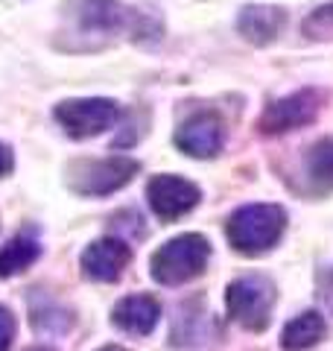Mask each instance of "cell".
<instances>
[{
    "label": "cell",
    "instance_id": "cell-17",
    "mask_svg": "<svg viewBox=\"0 0 333 351\" xmlns=\"http://www.w3.org/2000/svg\"><path fill=\"white\" fill-rule=\"evenodd\" d=\"M15 331H18V322L9 307L0 304V351H9V346H12L15 339Z\"/></svg>",
    "mask_w": 333,
    "mask_h": 351
},
{
    "label": "cell",
    "instance_id": "cell-14",
    "mask_svg": "<svg viewBox=\"0 0 333 351\" xmlns=\"http://www.w3.org/2000/svg\"><path fill=\"white\" fill-rule=\"evenodd\" d=\"M304 176L313 184V191L319 193H330L333 191V135H325L313 141L304 149Z\"/></svg>",
    "mask_w": 333,
    "mask_h": 351
},
{
    "label": "cell",
    "instance_id": "cell-20",
    "mask_svg": "<svg viewBox=\"0 0 333 351\" xmlns=\"http://www.w3.org/2000/svg\"><path fill=\"white\" fill-rule=\"evenodd\" d=\"M97 351H126L123 346H103V348H97Z\"/></svg>",
    "mask_w": 333,
    "mask_h": 351
},
{
    "label": "cell",
    "instance_id": "cell-3",
    "mask_svg": "<svg viewBox=\"0 0 333 351\" xmlns=\"http://www.w3.org/2000/svg\"><path fill=\"white\" fill-rule=\"evenodd\" d=\"M208 261H210V240L205 234L187 232L155 249L149 261V272L164 287H179V284H187L202 276L208 269Z\"/></svg>",
    "mask_w": 333,
    "mask_h": 351
},
{
    "label": "cell",
    "instance_id": "cell-6",
    "mask_svg": "<svg viewBox=\"0 0 333 351\" xmlns=\"http://www.w3.org/2000/svg\"><path fill=\"white\" fill-rule=\"evenodd\" d=\"M120 117H123V108L108 97H73V100L56 103L53 108V120L73 141H91L103 135L111 126H117Z\"/></svg>",
    "mask_w": 333,
    "mask_h": 351
},
{
    "label": "cell",
    "instance_id": "cell-21",
    "mask_svg": "<svg viewBox=\"0 0 333 351\" xmlns=\"http://www.w3.org/2000/svg\"><path fill=\"white\" fill-rule=\"evenodd\" d=\"M27 351H53V348H44V346H32V348H27Z\"/></svg>",
    "mask_w": 333,
    "mask_h": 351
},
{
    "label": "cell",
    "instance_id": "cell-19",
    "mask_svg": "<svg viewBox=\"0 0 333 351\" xmlns=\"http://www.w3.org/2000/svg\"><path fill=\"white\" fill-rule=\"evenodd\" d=\"M325 299H328V304L333 307V269L325 276Z\"/></svg>",
    "mask_w": 333,
    "mask_h": 351
},
{
    "label": "cell",
    "instance_id": "cell-11",
    "mask_svg": "<svg viewBox=\"0 0 333 351\" xmlns=\"http://www.w3.org/2000/svg\"><path fill=\"white\" fill-rule=\"evenodd\" d=\"M286 27V9L272 3H249L237 15V32L254 47H269Z\"/></svg>",
    "mask_w": 333,
    "mask_h": 351
},
{
    "label": "cell",
    "instance_id": "cell-15",
    "mask_svg": "<svg viewBox=\"0 0 333 351\" xmlns=\"http://www.w3.org/2000/svg\"><path fill=\"white\" fill-rule=\"evenodd\" d=\"M38 258H41V243H38V237L32 234V232L15 234L6 246H0V278L21 276V272L29 269Z\"/></svg>",
    "mask_w": 333,
    "mask_h": 351
},
{
    "label": "cell",
    "instance_id": "cell-18",
    "mask_svg": "<svg viewBox=\"0 0 333 351\" xmlns=\"http://www.w3.org/2000/svg\"><path fill=\"white\" fill-rule=\"evenodd\" d=\"M12 170H15V152H12L9 144L0 141V179H6Z\"/></svg>",
    "mask_w": 333,
    "mask_h": 351
},
{
    "label": "cell",
    "instance_id": "cell-13",
    "mask_svg": "<svg viewBox=\"0 0 333 351\" xmlns=\"http://www.w3.org/2000/svg\"><path fill=\"white\" fill-rule=\"evenodd\" d=\"M328 337V322L319 311H304L298 313L295 319H290L284 325L281 334V348L284 351H307L319 346L321 339Z\"/></svg>",
    "mask_w": 333,
    "mask_h": 351
},
{
    "label": "cell",
    "instance_id": "cell-2",
    "mask_svg": "<svg viewBox=\"0 0 333 351\" xmlns=\"http://www.w3.org/2000/svg\"><path fill=\"white\" fill-rule=\"evenodd\" d=\"M286 232V211L275 202L240 205L225 223V237L234 252L258 258L272 252Z\"/></svg>",
    "mask_w": 333,
    "mask_h": 351
},
{
    "label": "cell",
    "instance_id": "cell-8",
    "mask_svg": "<svg viewBox=\"0 0 333 351\" xmlns=\"http://www.w3.org/2000/svg\"><path fill=\"white\" fill-rule=\"evenodd\" d=\"M147 202L158 219L173 223V219L190 214L193 208L202 202V191H199V184H193L190 179H184V176L158 173L147 182Z\"/></svg>",
    "mask_w": 333,
    "mask_h": 351
},
{
    "label": "cell",
    "instance_id": "cell-12",
    "mask_svg": "<svg viewBox=\"0 0 333 351\" xmlns=\"http://www.w3.org/2000/svg\"><path fill=\"white\" fill-rule=\"evenodd\" d=\"M158 316H161L158 299H152V295H147V293H135V295H126V299H120L114 304V311H111V322H114L120 331H126V334L147 337V334L155 331Z\"/></svg>",
    "mask_w": 333,
    "mask_h": 351
},
{
    "label": "cell",
    "instance_id": "cell-16",
    "mask_svg": "<svg viewBox=\"0 0 333 351\" xmlns=\"http://www.w3.org/2000/svg\"><path fill=\"white\" fill-rule=\"evenodd\" d=\"M301 32L310 41H333V0L313 9V12L301 21Z\"/></svg>",
    "mask_w": 333,
    "mask_h": 351
},
{
    "label": "cell",
    "instance_id": "cell-1",
    "mask_svg": "<svg viewBox=\"0 0 333 351\" xmlns=\"http://www.w3.org/2000/svg\"><path fill=\"white\" fill-rule=\"evenodd\" d=\"M62 12L71 36L94 38L97 47L120 36L140 44H158L164 36V21L155 9H138L123 0H64Z\"/></svg>",
    "mask_w": 333,
    "mask_h": 351
},
{
    "label": "cell",
    "instance_id": "cell-5",
    "mask_svg": "<svg viewBox=\"0 0 333 351\" xmlns=\"http://www.w3.org/2000/svg\"><path fill=\"white\" fill-rule=\"evenodd\" d=\"M225 307L228 316L246 331H266L272 322L275 307V284L263 272H246L228 284L225 290Z\"/></svg>",
    "mask_w": 333,
    "mask_h": 351
},
{
    "label": "cell",
    "instance_id": "cell-9",
    "mask_svg": "<svg viewBox=\"0 0 333 351\" xmlns=\"http://www.w3.org/2000/svg\"><path fill=\"white\" fill-rule=\"evenodd\" d=\"M225 123H222V117L217 112H210V108H205V112H193L187 120H182V126L175 129V147H179L184 156L190 158H214L222 152V147H225Z\"/></svg>",
    "mask_w": 333,
    "mask_h": 351
},
{
    "label": "cell",
    "instance_id": "cell-10",
    "mask_svg": "<svg viewBox=\"0 0 333 351\" xmlns=\"http://www.w3.org/2000/svg\"><path fill=\"white\" fill-rule=\"evenodd\" d=\"M132 261V246L120 237H99L82 252L79 267L91 281L111 284L123 276V269Z\"/></svg>",
    "mask_w": 333,
    "mask_h": 351
},
{
    "label": "cell",
    "instance_id": "cell-4",
    "mask_svg": "<svg viewBox=\"0 0 333 351\" xmlns=\"http://www.w3.org/2000/svg\"><path fill=\"white\" fill-rule=\"evenodd\" d=\"M140 173V161L132 156H108V158H76L68 164V188L79 196H111L123 191Z\"/></svg>",
    "mask_w": 333,
    "mask_h": 351
},
{
    "label": "cell",
    "instance_id": "cell-7",
    "mask_svg": "<svg viewBox=\"0 0 333 351\" xmlns=\"http://www.w3.org/2000/svg\"><path fill=\"white\" fill-rule=\"evenodd\" d=\"M328 103L325 88H298V91L278 97L260 112L258 117V132L260 135H284L293 129H304L310 123H316V117L321 114V108Z\"/></svg>",
    "mask_w": 333,
    "mask_h": 351
}]
</instances>
